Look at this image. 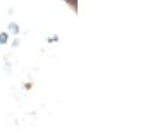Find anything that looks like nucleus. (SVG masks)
Returning <instances> with one entry per match:
<instances>
[]
</instances>
